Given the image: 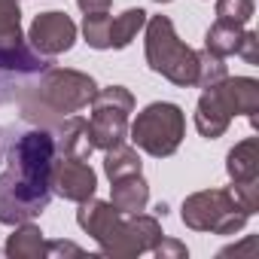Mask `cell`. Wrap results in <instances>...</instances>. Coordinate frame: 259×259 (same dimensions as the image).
I'll use <instances>...</instances> for the list:
<instances>
[{
  "label": "cell",
  "mask_w": 259,
  "mask_h": 259,
  "mask_svg": "<svg viewBox=\"0 0 259 259\" xmlns=\"http://www.w3.org/2000/svg\"><path fill=\"white\" fill-rule=\"evenodd\" d=\"M186 135V116L171 101H156L128 125V141L153 159H168L177 153Z\"/></svg>",
  "instance_id": "4"
},
{
  "label": "cell",
  "mask_w": 259,
  "mask_h": 259,
  "mask_svg": "<svg viewBox=\"0 0 259 259\" xmlns=\"http://www.w3.org/2000/svg\"><path fill=\"white\" fill-rule=\"evenodd\" d=\"M162 238V223L159 217H147V213H125L119 220V226L113 229V235L101 244V253L116 256V259H132L141 256L147 250H153V244Z\"/></svg>",
  "instance_id": "7"
},
{
  "label": "cell",
  "mask_w": 259,
  "mask_h": 259,
  "mask_svg": "<svg viewBox=\"0 0 259 259\" xmlns=\"http://www.w3.org/2000/svg\"><path fill=\"white\" fill-rule=\"evenodd\" d=\"M141 156L135 147H128L125 141L104 150V174L110 180H119V177H128V174H141Z\"/></svg>",
  "instance_id": "17"
},
{
  "label": "cell",
  "mask_w": 259,
  "mask_h": 259,
  "mask_svg": "<svg viewBox=\"0 0 259 259\" xmlns=\"http://www.w3.org/2000/svg\"><path fill=\"white\" fill-rule=\"evenodd\" d=\"M55 138L49 128L34 125L13 138L7 153V171L0 174V223H34L52 201V162Z\"/></svg>",
  "instance_id": "1"
},
{
  "label": "cell",
  "mask_w": 259,
  "mask_h": 259,
  "mask_svg": "<svg viewBox=\"0 0 259 259\" xmlns=\"http://www.w3.org/2000/svg\"><path fill=\"white\" fill-rule=\"evenodd\" d=\"M220 79H226V61L207 49L198 52V76H195V85L198 89H207V85H217Z\"/></svg>",
  "instance_id": "19"
},
{
  "label": "cell",
  "mask_w": 259,
  "mask_h": 259,
  "mask_svg": "<svg viewBox=\"0 0 259 259\" xmlns=\"http://www.w3.org/2000/svg\"><path fill=\"white\" fill-rule=\"evenodd\" d=\"M49 132L55 138V153L58 156H79V159L92 156V144H89V135H85V119L82 116L73 113V116L55 122Z\"/></svg>",
  "instance_id": "13"
},
{
  "label": "cell",
  "mask_w": 259,
  "mask_h": 259,
  "mask_svg": "<svg viewBox=\"0 0 259 259\" xmlns=\"http://www.w3.org/2000/svg\"><path fill=\"white\" fill-rule=\"evenodd\" d=\"M232 116H235V101H232V89H229V76H226L217 85H207L201 92L198 107H195V128L201 138L217 141L229 132Z\"/></svg>",
  "instance_id": "8"
},
{
  "label": "cell",
  "mask_w": 259,
  "mask_h": 259,
  "mask_svg": "<svg viewBox=\"0 0 259 259\" xmlns=\"http://www.w3.org/2000/svg\"><path fill=\"white\" fill-rule=\"evenodd\" d=\"M235 55H241L247 64H259V37H256L253 31H244V34H241V40H238Z\"/></svg>",
  "instance_id": "23"
},
{
  "label": "cell",
  "mask_w": 259,
  "mask_h": 259,
  "mask_svg": "<svg viewBox=\"0 0 259 259\" xmlns=\"http://www.w3.org/2000/svg\"><path fill=\"white\" fill-rule=\"evenodd\" d=\"M76 7L89 16V13H110L113 0H76Z\"/></svg>",
  "instance_id": "26"
},
{
  "label": "cell",
  "mask_w": 259,
  "mask_h": 259,
  "mask_svg": "<svg viewBox=\"0 0 259 259\" xmlns=\"http://www.w3.org/2000/svg\"><path fill=\"white\" fill-rule=\"evenodd\" d=\"M113 186V195H110V204L119 210V213H141L150 201V186L144 180V174H128V177H119V180H110Z\"/></svg>",
  "instance_id": "14"
},
{
  "label": "cell",
  "mask_w": 259,
  "mask_h": 259,
  "mask_svg": "<svg viewBox=\"0 0 259 259\" xmlns=\"http://www.w3.org/2000/svg\"><path fill=\"white\" fill-rule=\"evenodd\" d=\"M256 0H217V19L232 25H247L253 19Z\"/></svg>",
  "instance_id": "20"
},
{
  "label": "cell",
  "mask_w": 259,
  "mask_h": 259,
  "mask_svg": "<svg viewBox=\"0 0 259 259\" xmlns=\"http://www.w3.org/2000/svg\"><path fill=\"white\" fill-rule=\"evenodd\" d=\"M241 34H244V25H232V22H220V19H217V22L207 28V34H204V49L213 52V55H220V58L235 55Z\"/></svg>",
  "instance_id": "18"
},
{
  "label": "cell",
  "mask_w": 259,
  "mask_h": 259,
  "mask_svg": "<svg viewBox=\"0 0 259 259\" xmlns=\"http://www.w3.org/2000/svg\"><path fill=\"white\" fill-rule=\"evenodd\" d=\"M122 217H125V213H119L110 201H98L95 195L85 198V201H79V210H76L79 229H82L85 235H92V238L98 241V247L113 235V229L119 226Z\"/></svg>",
  "instance_id": "11"
},
{
  "label": "cell",
  "mask_w": 259,
  "mask_h": 259,
  "mask_svg": "<svg viewBox=\"0 0 259 259\" xmlns=\"http://www.w3.org/2000/svg\"><path fill=\"white\" fill-rule=\"evenodd\" d=\"M156 4H171V0H156Z\"/></svg>",
  "instance_id": "29"
},
{
  "label": "cell",
  "mask_w": 259,
  "mask_h": 259,
  "mask_svg": "<svg viewBox=\"0 0 259 259\" xmlns=\"http://www.w3.org/2000/svg\"><path fill=\"white\" fill-rule=\"evenodd\" d=\"M147 19L150 16L141 7H132V10H125L122 16L110 19V49H125L128 43L138 37V31H144Z\"/></svg>",
  "instance_id": "16"
},
{
  "label": "cell",
  "mask_w": 259,
  "mask_h": 259,
  "mask_svg": "<svg viewBox=\"0 0 259 259\" xmlns=\"http://www.w3.org/2000/svg\"><path fill=\"white\" fill-rule=\"evenodd\" d=\"M180 217L195 232L235 235L238 229H244V223L253 213L238 201V195L229 186V189H204V192L189 195L180 207Z\"/></svg>",
  "instance_id": "5"
},
{
  "label": "cell",
  "mask_w": 259,
  "mask_h": 259,
  "mask_svg": "<svg viewBox=\"0 0 259 259\" xmlns=\"http://www.w3.org/2000/svg\"><path fill=\"white\" fill-rule=\"evenodd\" d=\"M226 171L232 177V186H259V138L235 144L226 159Z\"/></svg>",
  "instance_id": "12"
},
{
  "label": "cell",
  "mask_w": 259,
  "mask_h": 259,
  "mask_svg": "<svg viewBox=\"0 0 259 259\" xmlns=\"http://www.w3.org/2000/svg\"><path fill=\"white\" fill-rule=\"evenodd\" d=\"M0 156H4V128H0Z\"/></svg>",
  "instance_id": "28"
},
{
  "label": "cell",
  "mask_w": 259,
  "mask_h": 259,
  "mask_svg": "<svg viewBox=\"0 0 259 259\" xmlns=\"http://www.w3.org/2000/svg\"><path fill=\"white\" fill-rule=\"evenodd\" d=\"M22 34V10L16 0H0V37Z\"/></svg>",
  "instance_id": "21"
},
{
  "label": "cell",
  "mask_w": 259,
  "mask_h": 259,
  "mask_svg": "<svg viewBox=\"0 0 259 259\" xmlns=\"http://www.w3.org/2000/svg\"><path fill=\"white\" fill-rule=\"evenodd\" d=\"M52 195L64 198V201H85L95 195L98 189V174L92 171V165L79 156H55L52 162V177H49Z\"/></svg>",
  "instance_id": "9"
},
{
  "label": "cell",
  "mask_w": 259,
  "mask_h": 259,
  "mask_svg": "<svg viewBox=\"0 0 259 259\" xmlns=\"http://www.w3.org/2000/svg\"><path fill=\"white\" fill-rule=\"evenodd\" d=\"M25 82H28V79H19L16 73H10V70L0 67V104L16 101V95H19V89H22Z\"/></svg>",
  "instance_id": "24"
},
{
  "label": "cell",
  "mask_w": 259,
  "mask_h": 259,
  "mask_svg": "<svg viewBox=\"0 0 259 259\" xmlns=\"http://www.w3.org/2000/svg\"><path fill=\"white\" fill-rule=\"evenodd\" d=\"M147 64L150 70L162 73L165 79H171L174 85H195V76H198V52L189 49L168 16H153L147 19Z\"/></svg>",
  "instance_id": "3"
},
{
  "label": "cell",
  "mask_w": 259,
  "mask_h": 259,
  "mask_svg": "<svg viewBox=\"0 0 259 259\" xmlns=\"http://www.w3.org/2000/svg\"><path fill=\"white\" fill-rule=\"evenodd\" d=\"M7 256L10 259H43L46 256V238L40 226L19 223L16 232L7 238Z\"/></svg>",
  "instance_id": "15"
},
{
  "label": "cell",
  "mask_w": 259,
  "mask_h": 259,
  "mask_svg": "<svg viewBox=\"0 0 259 259\" xmlns=\"http://www.w3.org/2000/svg\"><path fill=\"white\" fill-rule=\"evenodd\" d=\"M95 92H98V82L89 73L67 70V67H46L43 73L31 76L19 89L16 101L28 122L52 128L55 122L85 110Z\"/></svg>",
  "instance_id": "2"
},
{
  "label": "cell",
  "mask_w": 259,
  "mask_h": 259,
  "mask_svg": "<svg viewBox=\"0 0 259 259\" xmlns=\"http://www.w3.org/2000/svg\"><path fill=\"white\" fill-rule=\"evenodd\" d=\"M253 250H256V238H247L244 244H235V247L220 250V256H238V253H253Z\"/></svg>",
  "instance_id": "27"
},
{
  "label": "cell",
  "mask_w": 259,
  "mask_h": 259,
  "mask_svg": "<svg viewBox=\"0 0 259 259\" xmlns=\"http://www.w3.org/2000/svg\"><path fill=\"white\" fill-rule=\"evenodd\" d=\"M153 253H156L159 259H186V256H189L186 244H180V241H174V238H165V235L153 244Z\"/></svg>",
  "instance_id": "22"
},
{
  "label": "cell",
  "mask_w": 259,
  "mask_h": 259,
  "mask_svg": "<svg viewBox=\"0 0 259 259\" xmlns=\"http://www.w3.org/2000/svg\"><path fill=\"white\" fill-rule=\"evenodd\" d=\"M28 43H31L40 55H46V58L61 55V52L73 49V43H76V25H73L70 16H64V13H58V10L40 13V16L34 19L31 31H28Z\"/></svg>",
  "instance_id": "10"
},
{
  "label": "cell",
  "mask_w": 259,
  "mask_h": 259,
  "mask_svg": "<svg viewBox=\"0 0 259 259\" xmlns=\"http://www.w3.org/2000/svg\"><path fill=\"white\" fill-rule=\"evenodd\" d=\"M61 253L79 256L82 247H76V244H70V241H46V256H61Z\"/></svg>",
  "instance_id": "25"
},
{
  "label": "cell",
  "mask_w": 259,
  "mask_h": 259,
  "mask_svg": "<svg viewBox=\"0 0 259 259\" xmlns=\"http://www.w3.org/2000/svg\"><path fill=\"white\" fill-rule=\"evenodd\" d=\"M135 113V95L125 85L98 89L92 98V116L85 119V135L92 150H110L128 138V116Z\"/></svg>",
  "instance_id": "6"
}]
</instances>
